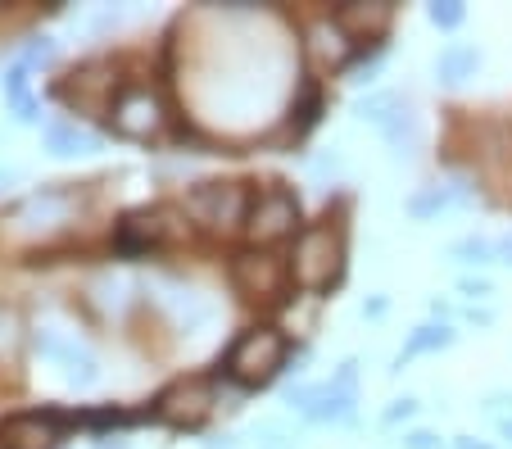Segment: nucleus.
Here are the masks:
<instances>
[{"instance_id":"nucleus-1","label":"nucleus","mask_w":512,"mask_h":449,"mask_svg":"<svg viewBox=\"0 0 512 449\" xmlns=\"http://www.w3.org/2000/svg\"><path fill=\"white\" fill-rule=\"evenodd\" d=\"M340 236L331 227H304L300 241H295V259H290V273L304 291H327L340 277Z\"/></svg>"},{"instance_id":"nucleus-2","label":"nucleus","mask_w":512,"mask_h":449,"mask_svg":"<svg viewBox=\"0 0 512 449\" xmlns=\"http://www.w3.org/2000/svg\"><path fill=\"white\" fill-rule=\"evenodd\" d=\"M286 363V336L277 327H250L227 350V372L241 381H268Z\"/></svg>"},{"instance_id":"nucleus-3","label":"nucleus","mask_w":512,"mask_h":449,"mask_svg":"<svg viewBox=\"0 0 512 449\" xmlns=\"http://www.w3.org/2000/svg\"><path fill=\"white\" fill-rule=\"evenodd\" d=\"M300 227V200L290 196L286 186H268L250 200V214H245V232L254 241H281Z\"/></svg>"},{"instance_id":"nucleus-4","label":"nucleus","mask_w":512,"mask_h":449,"mask_svg":"<svg viewBox=\"0 0 512 449\" xmlns=\"http://www.w3.org/2000/svg\"><path fill=\"white\" fill-rule=\"evenodd\" d=\"M186 209L209 227H227V223H245V214H250V196H245L236 182H204V186L191 191Z\"/></svg>"},{"instance_id":"nucleus-5","label":"nucleus","mask_w":512,"mask_h":449,"mask_svg":"<svg viewBox=\"0 0 512 449\" xmlns=\"http://www.w3.org/2000/svg\"><path fill=\"white\" fill-rule=\"evenodd\" d=\"M114 127L123 132V137H155L159 127H164V105H159L155 91L145 87H123L114 100Z\"/></svg>"},{"instance_id":"nucleus-6","label":"nucleus","mask_w":512,"mask_h":449,"mask_svg":"<svg viewBox=\"0 0 512 449\" xmlns=\"http://www.w3.org/2000/svg\"><path fill=\"white\" fill-rule=\"evenodd\" d=\"M349 381H354V368L340 372L336 386H300V391H290V404L300 413H309L313 422H345L354 413V391H349Z\"/></svg>"},{"instance_id":"nucleus-7","label":"nucleus","mask_w":512,"mask_h":449,"mask_svg":"<svg viewBox=\"0 0 512 449\" xmlns=\"http://www.w3.org/2000/svg\"><path fill=\"white\" fill-rule=\"evenodd\" d=\"M232 273H236V286H241L245 295H254V300H272V295L286 286V268H281L272 254H259V250L236 254Z\"/></svg>"},{"instance_id":"nucleus-8","label":"nucleus","mask_w":512,"mask_h":449,"mask_svg":"<svg viewBox=\"0 0 512 449\" xmlns=\"http://www.w3.org/2000/svg\"><path fill=\"white\" fill-rule=\"evenodd\" d=\"M209 409H213V391L204 386V381H186V386H177V391H168L164 400H159V418L177 422V427L200 422Z\"/></svg>"},{"instance_id":"nucleus-9","label":"nucleus","mask_w":512,"mask_h":449,"mask_svg":"<svg viewBox=\"0 0 512 449\" xmlns=\"http://www.w3.org/2000/svg\"><path fill=\"white\" fill-rule=\"evenodd\" d=\"M68 214H73V200L64 191H41L19 209V223L23 232H55L59 223H68Z\"/></svg>"},{"instance_id":"nucleus-10","label":"nucleus","mask_w":512,"mask_h":449,"mask_svg":"<svg viewBox=\"0 0 512 449\" xmlns=\"http://www.w3.org/2000/svg\"><path fill=\"white\" fill-rule=\"evenodd\" d=\"M46 150L55 159H78V155H96L100 141L78 123H50L46 127Z\"/></svg>"},{"instance_id":"nucleus-11","label":"nucleus","mask_w":512,"mask_h":449,"mask_svg":"<svg viewBox=\"0 0 512 449\" xmlns=\"http://www.w3.org/2000/svg\"><path fill=\"white\" fill-rule=\"evenodd\" d=\"M476 69H481V50L449 46V50H440V59H435V82H440V87H463L467 78H476Z\"/></svg>"},{"instance_id":"nucleus-12","label":"nucleus","mask_w":512,"mask_h":449,"mask_svg":"<svg viewBox=\"0 0 512 449\" xmlns=\"http://www.w3.org/2000/svg\"><path fill=\"white\" fill-rule=\"evenodd\" d=\"M336 28H345V37H381L390 28V5H345L336 14Z\"/></svg>"},{"instance_id":"nucleus-13","label":"nucleus","mask_w":512,"mask_h":449,"mask_svg":"<svg viewBox=\"0 0 512 449\" xmlns=\"http://www.w3.org/2000/svg\"><path fill=\"white\" fill-rule=\"evenodd\" d=\"M50 431L41 422V413H23V418H10L0 427V449H46Z\"/></svg>"},{"instance_id":"nucleus-14","label":"nucleus","mask_w":512,"mask_h":449,"mask_svg":"<svg viewBox=\"0 0 512 449\" xmlns=\"http://www.w3.org/2000/svg\"><path fill=\"white\" fill-rule=\"evenodd\" d=\"M354 114L363 118V123H372V127H381V132H386V127L395 123L399 114H408V105L399 96H390V91H377V96H363V100H358Z\"/></svg>"},{"instance_id":"nucleus-15","label":"nucleus","mask_w":512,"mask_h":449,"mask_svg":"<svg viewBox=\"0 0 512 449\" xmlns=\"http://www.w3.org/2000/svg\"><path fill=\"white\" fill-rule=\"evenodd\" d=\"M454 345V332H449L445 323L435 327V323H426V327H417L413 336H408V345H404V354H399V363L404 359H417V354H435V350H449Z\"/></svg>"},{"instance_id":"nucleus-16","label":"nucleus","mask_w":512,"mask_h":449,"mask_svg":"<svg viewBox=\"0 0 512 449\" xmlns=\"http://www.w3.org/2000/svg\"><path fill=\"white\" fill-rule=\"evenodd\" d=\"M5 96L14 100V114H19L23 123H37V100L28 96V64H14V69L5 73Z\"/></svg>"},{"instance_id":"nucleus-17","label":"nucleus","mask_w":512,"mask_h":449,"mask_svg":"<svg viewBox=\"0 0 512 449\" xmlns=\"http://www.w3.org/2000/svg\"><path fill=\"white\" fill-rule=\"evenodd\" d=\"M454 200H458V196L449 191V186H426V191L408 196V214H413V218H435V214H445Z\"/></svg>"},{"instance_id":"nucleus-18","label":"nucleus","mask_w":512,"mask_h":449,"mask_svg":"<svg viewBox=\"0 0 512 449\" xmlns=\"http://www.w3.org/2000/svg\"><path fill=\"white\" fill-rule=\"evenodd\" d=\"M449 254H454L458 264H467V268H485V264H490V259H494V254H499V250H494L490 241H481V236H463V241H458Z\"/></svg>"},{"instance_id":"nucleus-19","label":"nucleus","mask_w":512,"mask_h":449,"mask_svg":"<svg viewBox=\"0 0 512 449\" xmlns=\"http://www.w3.org/2000/svg\"><path fill=\"white\" fill-rule=\"evenodd\" d=\"M313 50H318L322 59H331V64H340V59L349 55L345 28H318V32H313Z\"/></svg>"},{"instance_id":"nucleus-20","label":"nucleus","mask_w":512,"mask_h":449,"mask_svg":"<svg viewBox=\"0 0 512 449\" xmlns=\"http://www.w3.org/2000/svg\"><path fill=\"white\" fill-rule=\"evenodd\" d=\"M426 19H431L435 28L454 32V28H463L467 10H463V0H435V5H426Z\"/></svg>"},{"instance_id":"nucleus-21","label":"nucleus","mask_w":512,"mask_h":449,"mask_svg":"<svg viewBox=\"0 0 512 449\" xmlns=\"http://www.w3.org/2000/svg\"><path fill=\"white\" fill-rule=\"evenodd\" d=\"M50 59H55V41H50V37L32 41V46L23 50V64H28V69H32V64H50Z\"/></svg>"},{"instance_id":"nucleus-22","label":"nucleus","mask_w":512,"mask_h":449,"mask_svg":"<svg viewBox=\"0 0 512 449\" xmlns=\"http://www.w3.org/2000/svg\"><path fill=\"white\" fill-rule=\"evenodd\" d=\"M404 449H445V445H440L435 431H413V436H404Z\"/></svg>"},{"instance_id":"nucleus-23","label":"nucleus","mask_w":512,"mask_h":449,"mask_svg":"<svg viewBox=\"0 0 512 449\" xmlns=\"http://www.w3.org/2000/svg\"><path fill=\"white\" fill-rule=\"evenodd\" d=\"M413 413H417V400H395V404H390V409H386V422H390V427H395V422H408V418H413Z\"/></svg>"},{"instance_id":"nucleus-24","label":"nucleus","mask_w":512,"mask_h":449,"mask_svg":"<svg viewBox=\"0 0 512 449\" xmlns=\"http://www.w3.org/2000/svg\"><path fill=\"white\" fill-rule=\"evenodd\" d=\"M458 291H463L467 300H485V295H490V282H481V277H476V282H472V277H467V282L458 286Z\"/></svg>"},{"instance_id":"nucleus-25","label":"nucleus","mask_w":512,"mask_h":449,"mask_svg":"<svg viewBox=\"0 0 512 449\" xmlns=\"http://www.w3.org/2000/svg\"><path fill=\"white\" fill-rule=\"evenodd\" d=\"M499 259H503V264L512 268V232H508V236H503V241H499Z\"/></svg>"},{"instance_id":"nucleus-26","label":"nucleus","mask_w":512,"mask_h":449,"mask_svg":"<svg viewBox=\"0 0 512 449\" xmlns=\"http://www.w3.org/2000/svg\"><path fill=\"white\" fill-rule=\"evenodd\" d=\"M458 449H490L485 440H476V436H458Z\"/></svg>"},{"instance_id":"nucleus-27","label":"nucleus","mask_w":512,"mask_h":449,"mask_svg":"<svg viewBox=\"0 0 512 449\" xmlns=\"http://www.w3.org/2000/svg\"><path fill=\"white\" fill-rule=\"evenodd\" d=\"M10 186H14V173H10V168H0V196H5Z\"/></svg>"},{"instance_id":"nucleus-28","label":"nucleus","mask_w":512,"mask_h":449,"mask_svg":"<svg viewBox=\"0 0 512 449\" xmlns=\"http://www.w3.org/2000/svg\"><path fill=\"white\" fill-rule=\"evenodd\" d=\"M503 436H508V440H512V418H508V422H503Z\"/></svg>"}]
</instances>
